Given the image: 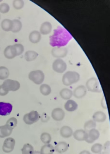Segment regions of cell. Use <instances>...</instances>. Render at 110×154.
Returning a JSON list of instances; mask_svg holds the SVG:
<instances>
[{
  "label": "cell",
  "mask_w": 110,
  "mask_h": 154,
  "mask_svg": "<svg viewBox=\"0 0 110 154\" xmlns=\"http://www.w3.org/2000/svg\"><path fill=\"white\" fill-rule=\"evenodd\" d=\"M13 129L7 124L0 126V138H4L10 136Z\"/></svg>",
  "instance_id": "2e32d148"
},
{
  "label": "cell",
  "mask_w": 110,
  "mask_h": 154,
  "mask_svg": "<svg viewBox=\"0 0 110 154\" xmlns=\"http://www.w3.org/2000/svg\"><path fill=\"white\" fill-rule=\"evenodd\" d=\"M52 26L51 23L49 22H45L41 25L40 29V32L43 35L49 34L51 32Z\"/></svg>",
  "instance_id": "e0dca14e"
},
{
  "label": "cell",
  "mask_w": 110,
  "mask_h": 154,
  "mask_svg": "<svg viewBox=\"0 0 110 154\" xmlns=\"http://www.w3.org/2000/svg\"><path fill=\"white\" fill-rule=\"evenodd\" d=\"M64 108L68 112H73L77 109L78 105L73 100H68L64 105Z\"/></svg>",
  "instance_id": "44dd1931"
},
{
  "label": "cell",
  "mask_w": 110,
  "mask_h": 154,
  "mask_svg": "<svg viewBox=\"0 0 110 154\" xmlns=\"http://www.w3.org/2000/svg\"><path fill=\"white\" fill-rule=\"evenodd\" d=\"M52 67L55 72L62 73L66 71L67 65L64 60L61 59H58L56 60L53 63Z\"/></svg>",
  "instance_id": "52a82bcc"
},
{
  "label": "cell",
  "mask_w": 110,
  "mask_h": 154,
  "mask_svg": "<svg viewBox=\"0 0 110 154\" xmlns=\"http://www.w3.org/2000/svg\"><path fill=\"white\" fill-rule=\"evenodd\" d=\"M87 89L83 85H80L76 88L74 90L73 95L76 98H82L87 94Z\"/></svg>",
  "instance_id": "5bb4252c"
},
{
  "label": "cell",
  "mask_w": 110,
  "mask_h": 154,
  "mask_svg": "<svg viewBox=\"0 0 110 154\" xmlns=\"http://www.w3.org/2000/svg\"><path fill=\"white\" fill-rule=\"evenodd\" d=\"M13 106L11 104L0 102V115L5 116L10 115Z\"/></svg>",
  "instance_id": "30bf717a"
},
{
  "label": "cell",
  "mask_w": 110,
  "mask_h": 154,
  "mask_svg": "<svg viewBox=\"0 0 110 154\" xmlns=\"http://www.w3.org/2000/svg\"><path fill=\"white\" fill-rule=\"evenodd\" d=\"M8 92L4 89L2 85H0V96H5L8 94Z\"/></svg>",
  "instance_id": "f35d334b"
},
{
  "label": "cell",
  "mask_w": 110,
  "mask_h": 154,
  "mask_svg": "<svg viewBox=\"0 0 110 154\" xmlns=\"http://www.w3.org/2000/svg\"><path fill=\"white\" fill-rule=\"evenodd\" d=\"M73 133L72 129L68 126H64L61 128L60 130L61 136L64 138L71 137Z\"/></svg>",
  "instance_id": "d6986e66"
},
{
  "label": "cell",
  "mask_w": 110,
  "mask_h": 154,
  "mask_svg": "<svg viewBox=\"0 0 110 154\" xmlns=\"http://www.w3.org/2000/svg\"><path fill=\"white\" fill-rule=\"evenodd\" d=\"M96 123L93 120H89L86 122L84 125V129L85 131L88 132L91 130L95 128Z\"/></svg>",
  "instance_id": "f1b7e54d"
},
{
  "label": "cell",
  "mask_w": 110,
  "mask_h": 154,
  "mask_svg": "<svg viewBox=\"0 0 110 154\" xmlns=\"http://www.w3.org/2000/svg\"><path fill=\"white\" fill-rule=\"evenodd\" d=\"M29 38L31 43L33 44L37 43L41 39V34L40 32L37 31H33L30 33Z\"/></svg>",
  "instance_id": "7402d4cb"
},
{
  "label": "cell",
  "mask_w": 110,
  "mask_h": 154,
  "mask_svg": "<svg viewBox=\"0 0 110 154\" xmlns=\"http://www.w3.org/2000/svg\"><path fill=\"white\" fill-rule=\"evenodd\" d=\"M50 119L49 116L46 114L43 115L41 116V120L43 122H46Z\"/></svg>",
  "instance_id": "ab89813d"
},
{
  "label": "cell",
  "mask_w": 110,
  "mask_h": 154,
  "mask_svg": "<svg viewBox=\"0 0 110 154\" xmlns=\"http://www.w3.org/2000/svg\"><path fill=\"white\" fill-rule=\"evenodd\" d=\"M103 150V146L102 144L96 143L94 144L91 148L92 152L95 154H99L102 152Z\"/></svg>",
  "instance_id": "d6a6232c"
},
{
  "label": "cell",
  "mask_w": 110,
  "mask_h": 154,
  "mask_svg": "<svg viewBox=\"0 0 110 154\" xmlns=\"http://www.w3.org/2000/svg\"><path fill=\"white\" fill-rule=\"evenodd\" d=\"M55 150L54 148L51 144H46L41 147L40 153L41 154H53Z\"/></svg>",
  "instance_id": "cb8c5ba5"
},
{
  "label": "cell",
  "mask_w": 110,
  "mask_h": 154,
  "mask_svg": "<svg viewBox=\"0 0 110 154\" xmlns=\"http://www.w3.org/2000/svg\"><path fill=\"white\" fill-rule=\"evenodd\" d=\"M59 29V30H56L57 33L56 32V34L51 37L52 38H54V39H56V41L59 39L56 42V44L57 42L61 41L62 46L63 47V46L68 43V41L71 39V37L68 32L65 30L63 29H61V30L60 29Z\"/></svg>",
  "instance_id": "7a4b0ae2"
},
{
  "label": "cell",
  "mask_w": 110,
  "mask_h": 154,
  "mask_svg": "<svg viewBox=\"0 0 110 154\" xmlns=\"http://www.w3.org/2000/svg\"><path fill=\"white\" fill-rule=\"evenodd\" d=\"M40 118V115L37 112L33 110L24 115L23 120L26 124L31 125L37 122Z\"/></svg>",
  "instance_id": "8992f818"
},
{
  "label": "cell",
  "mask_w": 110,
  "mask_h": 154,
  "mask_svg": "<svg viewBox=\"0 0 110 154\" xmlns=\"http://www.w3.org/2000/svg\"><path fill=\"white\" fill-rule=\"evenodd\" d=\"M34 154H35L34 153Z\"/></svg>",
  "instance_id": "f6af8a7d"
},
{
  "label": "cell",
  "mask_w": 110,
  "mask_h": 154,
  "mask_svg": "<svg viewBox=\"0 0 110 154\" xmlns=\"http://www.w3.org/2000/svg\"><path fill=\"white\" fill-rule=\"evenodd\" d=\"M4 54L5 57L8 59H12L17 56V52L14 45H9L4 50Z\"/></svg>",
  "instance_id": "9a60e30c"
},
{
  "label": "cell",
  "mask_w": 110,
  "mask_h": 154,
  "mask_svg": "<svg viewBox=\"0 0 110 154\" xmlns=\"http://www.w3.org/2000/svg\"><path fill=\"white\" fill-rule=\"evenodd\" d=\"M61 97L64 100H69L73 95V92L68 88H64L60 92Z\"/></svg>",
  "instance_id": "603a6c76"
},
{
  "label": "cell",
  "mask_w": 110,
  "mask_h": 154,
  "mask_svg": "<svg viewBox=\"0 0 110 154\" xmlns=\"http://www.w3.org/2000/svg\"><path fill=\"white\" fill-rule=\"evenodd\" d=\"M99 154H110V153L105 152H101L100 153H99Z\"/></svg>",
  "instance_id": "7bdbcfd3"
},
{
  "label": "cell",
  "mask_w": 110,
  "mask_h": 154,
  "mask_svg": "<svg viewBox=\"0 0 110 154\" xmlns=\"http://www.w3.org/2000/svg\"><path fill=\"white\" fill-rule=\"evenodd\" d=\"M93 120L95 122L102 123L107 119V116L103 112L98 111L95 112L92 116Z\"/></svg>",
  "instance_id": "ac0fdd59"
},
{
  "label": "cell",
  "mask_w": 110,
  "mask_h": 154,
  "mask_svg": "<svg viewBox=\"0 0 110 154\" xmlns=\"http://www.w3.org/2000/svg\"><path fill=\"white\" fill-rule=\"evenodd\" d=\"M16 144V141L12 137H8L5 140L2 149L3 152L6 153L11 152L14 150Z\"/></svg>",
  "instance_id": "ba28073f"
},
{
  "label": "cell",
  "mask_w": 110,
  "mask_h": 154,
  "mask_svg": "<svg viewBox=\"0 0 110 154\" xmlns=\"http://www.w3.org/2000/svg\"><path fill=\"white\" fill-rule=\"evenodd\" d=\"M69 144L65 142H59L55 146L54 149L56 152L60 153H63L68 150Z\"/></svg>",
  "instance_id": "ffe728a7"
},
{
  "label": "cell",
  "mask_w": 110,
  "mask_h": 154,
  "mask_svg": "<svg viewBox=\"0 0 110 154\" xmlns=\"http://www.w3.org/2000/svg\"><path fill=\"white\" fill-rule=\"evenodd\" d=\"M22 154H34V147L30 143L24 144L21 150Z\"/></svg>",
  "instance_id": "484cf974"
},
{
  "label": "cell",
  "mask_w": 110,
  "mask_h": 154,
  "mask_svg": "<svg viewBox=\"0 0 110 154\" xmlns=\"http://www.w3.org/2000/svg\"><path fill=\"white\" fill-rule=\"evenodd\" d=\"M68 53V49L64 47H55L51 50L52 56L58 59L65 57Z\"/></svg>",
  "instance_id": "9c48e42d"
},
{
  "label": "cell",
  "mask_w": 110,
  "mask_h": 154,
  "mask_svg": "<svg viewBox=\"0 0 110 154\" xmlns=\"http://www.w3.org/2000/svg\"><path fill=\"white\" fill-rule=\"evenodd\" d=\"M1 15H0V20H1Z\"/></svg>",
  "instance_id": "ee69618b"
},
{
  "label": "cell",
  "mask_w": 110,
  "mask_h": 154,
  "mask_svg": "<svg viewBox=\"0 0 110 154\" xmlns=\"http://www.w3.org/2000/svg\"><path fill=\"white\" fill-rule=\"evenodd\" d=\"M13 26L11 31L13 32H17L21 29L22 24L21 22L18 20H14L12 21Z\"/></svg>",
  "instance_id": "f546056e"
},
{
  "label": "cell",
  "mask_w": 110,
  "mask_h": 154,
  "mask_svg": "<svg viewBox=\"0 0 110 154\" xmlns=\"http://www.w3.org/2000/svg\"><path fill=\"white\" fill-rule=\"evenodd\" d=\"M65 116V112L61 109L55 108L52 112V118L56 121H60L63 120L64 119Z\"/></svg>",
  "instance_id": "7c38bea8"
},
{
  "label": "cell",
  "mask_w": 110,
  "mask_h": 154,
  "mask_svg": "<svg viewBox=\"0 0 110 154\" xmlns=\"http://www.w3.org/2000/svg\"><path fill=\"white\" fill-rule=\"evenodd\" d=\"M79 154H92L89 151L87 150H84L81 152Z\"/></svg>",
  "instance_id": "b9f144b4"
},
{
  "label": "cell",
  "mask_w": 110,
  "mask_h": 154,
  "mask_svg": "<svg viewBox=\"0 0 110 154\" xmlns=\"http://www.w3.org/2000/svg\"><path fill=\"white\" fill-rule=\"evenodd\" d=\"M110 143L109 141H107L104 144L103 149L104 151L110 153Z\"/></svg>",
  "instance_id": "74e56055"
},
{
  "label": "cell",
  "mask_w": 110,
  "mask_h": 154,
  "mask_svg": "<svg viewBox=\"0 0 110 154\" xmlns=\"http://www.w3.org/2000/svg\"><path fill=\"white\" fill-rule=\"evenodd\" d=\"M51 135L49 133L44 132L41 134L40 140L43 143L46 144H50L51 141Z\"/></svg>",
  "instance_id": "1f68e13d"
},
{
  "label": "cell",
  "mask_w": 110,
  "mask_h": 154,
  "mask_svg": "<svg viewBox=\"0 0 110 154\" xmlns=\"http://www.w3.org/2000/svg\"><path fill=\"white\" fill-rule=\"evenodd\" d=\"M41 94L45 96L49 95L51 92V88L50 86L47 84H43L40 88Z\"/></svg>",
  "instance_id": "83f0119b"
},
{
  "label": "cell",
  "mask_w": 110,
  "mask_h": 154,
  "mask_svg": "<svg viewBox=\"0 0 110 154\" xmlns=\"http://www.w3.org/2000/svg\"><path fill=\"white\" fill-rule=\"evenodd\" d=\"M101 105L102 108H103L104 109H107V107L106 103V100H105V99L104 96L102 97L101 101Z\"/></svg>",
  "instance_id": "60d3db41"
},
{
  "label": "cell",
  "mask_w": 110,
  "mask_h": 154,
  "mask_svg": "<svg viewBox=\"0 0 110 154\" xmlns=\"http://www.w3.org/2000/svg\"><path fill=\"white\" fill-rule=\"evenodd\" d=\"M2 85L4 89L8 92L17 91L20 89L21 87L20 82L11 79H7L5 81Z\"/></svg>",
  "instance_id": "5b68a950"
},
{
  "label": "cell",
  "mask_w": 110,
  "mask_h": 154,
  "mask_svg": "<svg viewBox=\"0 0 110 154\" xmlns=\"http://www.w3.org/2000/svg\"><path fill=\"white\" fill-rule=\"evenodd\" d=\"M17 124V119L15 117H12L9 119L7 121L6 123V124L9 125L13 129L16 127Z\"/></svg>",
  "instance_id": "836d02e7"
},
{
  "label": "cell",
  "mask_w": 110,
  "mask_h": 154,
  "mask_svg": "<svg viewBox=\"0 0 110 154\" xmlns=\"http://www.w3.org/2000/svg\"><path fill=\"white\" fill-rule=\"evenodd\" d=\"M38 54L35 51H29L25 53V58L28 62H31L35 60L38 57Z\"/></svg>",
  "instance_id": "4316f807"
},
{
  "label": "cell",
  "mask_w": 110,
  "mask_h": 154,
  "mask_svg": "<svg viewBox=\"0 0 110 154\" xmlns=\"http://www.w3.org/2000/svg\"><path fill=\"white\" fill-rule=\"evenodd\" d=\"M10 10V7L7 3H3L0 5V12L5 14L8 12Z\"/></svg>",
  "instance_id": "d590c367"
},
{
  "label": "cell",
  "mask_w": 110,
  "mask_h": 154,
  "mask_svg": "<svg viewBox=\"0 0 110 154\" xmlns=\"http://www.w3.org/2000/svg\"><path fill=\"white\" fill-rule=\"evenodd\" d=\"M74 138L79 141H83L86 140L88 137V133L85 130L79 129L75 131L73 133Z\"/></svg>",
  "instance_id": "4fadbf2b"
},
{
  "label": "cell",
  "mask_w": 110,
  "mask_h": 154,
  "mask_svg": "<svg viewBox=\"0 0 110 154\" xmlns=\"http://www.w3.org/2000/svg\"><path fill=\"white\" fill-rule=\"evenodd\" d=\"M9 72L8 69L4 66L0 67V80H4L8 78Z\"/></svg>",
  "instance_id": "4dcf8cb0"
},
{
  "label": "cell",
  "mask_w": 110,
  "mask_h": 154,
  "mask_svg": "<svg viewBox=\"0 0 110 154\" xmlns=\"http://www.w3.org/2000/svg\"><path fill=\"white\" fill-rule=\"evenodd\" d=\"M45 74L40 70L31 72L28 75V78L37 85H40L44 82Z\"/></svg>",
  "instance_id": "277c9868"
},
{
  "label": "cell",
  "mask_w": 110,
  "mask_h": 154,
  "mask_svg": "<svg viewBox=\"0 0 110 154\" xmlns=\"http://www.w3.org/2000/svg\"><path fill=\"white\" fill-rule=\"evenodd\" d=\"M88 133V137L85 141L89 143H93L100 136L99 132L95 128L91 130Z\"/></svg>",
  "instance_id": "8fae6325"
},
{
  "label": "cell",
  "mask_w": 110,
  "mask_h": 154,
  "mask_svg": "<svg viewBox=\"0 0 110 154\" xmlns=\"http://www.w3.org/2000/svg\"><path fill=\"white\" fill-rule=\"evenodd\" d=\"M86 88L89 91L93 92L100 93L102 91L98 79L94 77L89 79L86 83Z\"/></svg>",
  "instance_id": "3957f363"
},
{
  "label": "cell",
  "mask_w": 110,
  "mask_h": 154,
  "mask_svg": "<svg viewBox=\"0 0 110 154\" xmlns=\"http://www.w3.org/2000/svg\"><path fill=\"white\" fill-rule=\"evenodd\" d=\"M13 5L14 8L19 10L24 7V2L22 0H16L13 2Z\"/></svg>",
  "instance_id": "e575fe53"
},
{
  "label": "cell",
  "mask_w": 110,
  "mask_h": 154,
  "mask_svg": "<svg viewBox=\"0 0 110 154\" xmlns=\"http://www.w3.org/2000/svg\"><path fill=\"white\" fill-rule=\"evenodd\" d=\"M80 78V75L78 72L69 71L63 75L62 81L64 85L69 86L78 82Z\"/></svg>",
  "instance_id": "6da1fadb"
},
{
  "label": "cell",
  "mask_w": 110,
  "mask_h": 154,
  "mask_svg": "<svg viewBox=\"0 0 110 154\" xmlns=\"http://www.w3.org/2000/svg\"><path fill=\"white\" fill-rule=\"evenodd\" d=\"M14 45L15 46L16 50L17 56L21 54L24 50L23 46L22 45L19 44H16Z\"/></svg>",
  "instance_id": "8d00e7d4"
},
{
  "label": "cell",
  "mask_w": 110,
  "mask_h": 154,
  "mask_svg": "<svg viewBox=\"0 0 110 154\" xmlns=\"http://www.w3.org/2000/svg\"><path fill=\"white\" fill-rule=\"evenodd\" d=\"M1 26L2 29L4 31H11L13 26L12 21L9 19L4 20L2 22Z\"/></svg>",
  "instance_id": "d4e9b609"
}]
</instances>
